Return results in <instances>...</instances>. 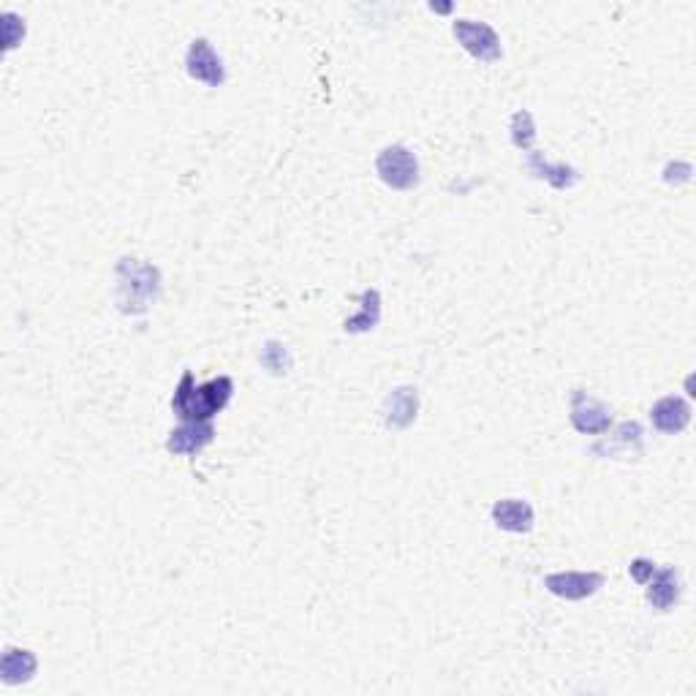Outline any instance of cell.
Wrapping results in <instances>:
<instances>
[{"label": "cell", "mask_w": 696, "mask_h": 696, "mask_svg": "<svg viewBox=\"0 0 696 696\" xmlns=\"http://www.w3.org/2000/svg\"><path fill=\"white\" fill-rule=\"evenodd\" d=\"M509 131H512V145L520 147V150H531V145L536 142V123H533V115L528 109L514 112Z\"/></svg>", "instance_id": "obj_17"}, {"label": "cell", "mask_w": 696, "mask_h": 696, "mask_svg": "<svg viewBox=\"0 0 696 696\" xmlns=\"http://www.w3.org/2000/svg\"><path fill=\"white\" fill-rule=\"evenodd\" d=\"M39 669V658L36 653H30L25 648H6L3 650V661H0V677L6 686H20V683H30L33 675Z\"/></svg>", "instance_id": "obj_13"}, {"label": "cell", "mask_w": 696, "mask_h": 696, "mask_svg": "<svg viewBox=\"0 0 696 696\" xmlns=\"http://www.w3.org/2000/svg\"><path fill=\"white\" fill-rule=\"evenodd\" d=\"M691 164H686V161H677V164H669L667 169H664V180H667L669 185H680V183H688L691 180Z\"/></svg>", "instance_id": "obj_21"}, {"label": "cell", "mask_w": 696, "mask_h": 696, "mask_svg": "<svg viewBox=\"0 0 696 696\" xmlns=\"http://www.w3.org/2000/svg\"><path fill=\"white\" fill-rule=\"evenodd\" d=\"M261 365L270 370L272 376H286L291 368L289 348L278 343V340H267L261 348Z\"/></svg>", "instance_id": "obj_18"}, {"label": "cell", "mask_w": 696, "mask_h": 696, "mask_svg": "<svg viewBox=\"0 0 696 696\" xmlns=\"http://www.w3.org/2000/svg\"><path fill=\"white\" fill-rule=\"evenodd\" d=\"M0 20H3V52H11V49L20 44L22 36H25V22L17 14H11V11H3Z\"/></svg>", "instance_id": "obj_19"}, {"label": "cell", "mask_w": 696, "mask_h": 696, "mask_svg": "<svg viewBox=\"0 0 696 696\" xmlns=\"http://www.w3.org/2000/svg\"><path fill=\"white\" fill-rule=\"evenodd\" d=\"M650 422H653V427L661 430V433H683L688 427V422H691V406H688L683 397L677 395L661 397V400H656L653 408H650Z\"/></svg>", "instance_id": "obj_10"}, {"label": "cell", "mask_w": 696, "mask_h": 696, "mask_svg": "<svg viewBox=\"0 0 696 696\" xmlns=\"http://www.w3.org/2000/svg\"><path fill=\"white\" fill-rule=\"evenodd\" d=\"M117 305L123 313H145L161 294V272L145 259L117 261Z\"/></svg>", "instance_id": "obj_2"}, {"label": "cell", "mask_w": 696, "mask_h": 696, "mask_svg": "<svg viewBox=\"0 0 696 696\" xmlns=\"http://www.w3.org/2000/svg\"><path fill=\"white\" fill-rule=\"evenodd\" d=\"M642 435H645V430L639 422H623L609 438L593 446V455L620 457V460L637 457L642 452Z\"/></svg>", "instance_id": "obj_9"}, {"label": "cell", "mask_w": 696, "mask_h": 696, "mask_svg": "<svg viewBox=\"0 0 696 696\" xmlns=\"http://www.w3.org/2000/svg\"><path fill=\"white\" fill-rule=\"evenodd\" d=\"M493 522L501 531L528 533L533 528V506L522 498H503L493 503Z\"/></svg>", "instance_id": "obj_12"}, {"label": "cell", "mask_w": 696, "mask_h": 696, "mask_svg": "<svg viewBox=\"0 0 696 696\" xmlns=\"http://www.w3.org/2000/svg\"><path fill=\"white\" fill-rule=\"evenodd\" d=\"M571 425L585 435H601L612 427V411L599 397L588 395L582 389L571 392Z\"/></svg>", "instance_id": "obj_6"}, {"label": "cell", "mask_w": 696, "mask_h": 696, "mask_svg": "<svg viewBox=\"0 0 696 696\" xmlns=\"http://www.w3.org/2000/svg\"><path fill=\"white\" fill-rule=\"evenodd\" d=\"M376 172L395 191H411L419 183V161L406 145L384 147L376 158Z\"/></svg>", "instance_id": "obj_3"}, {"label": "cell", "mask_w": 696, "mask_h": 696, "mask_svg": "<svg viewBox=\"0 0 696 696\" xmlns=\"http://www.w3.org/2000/svg\"><path fill=\"white\" fill-rule=\"evenodd\" d=\"M648 601L658 612H669L680 601V574L672 566L656 569V574L650 577Z\"/></svg>", "instance_id": "obj_15"}, {"label": "cell", "mask_w": 696, "mask_h": 696, "mask_svg": "<svg viewBox=\"0 0 696 696\" xmlns=\"http://www.w3.org/2000/svg\"><path fill=\"white\" fill-rule=\"evenodd\" d=\"M215 438V427L210 422H183L169 433L166 438V449L172 455H196L202 452L204 446L213 444Z\"/></svg>", "instance_id": "obj_11"}, {"label": "cell", "mask_w": 696, "mask_h": 696, "mask_svg": "<svg viewBox=\"0 0 696 696\" xmlns=\"http://www.w3.org/2000/svg\"><path fill=\"white\" fill-rule=\"evenodd\" d=\"M185 71L196 82H204L210 87H221L226 82V66L221 55L215 52L213 44L207 39H194L185 55Z\"/></svg>", "instance_id": "obj_7"}, {"label": "cell", "mask_w": 696, "mask_h": 696, "mask_svg": "<svg viewBox=\"0 0 696 696\" xmlns=\"http://www.w3.org/2000/svg\"><path fill=\"white\" fill-rule=\"evenodd\" d=\"M525 169H528L533 177L547 180V183H550L552 188H558V191H569V188H574L577 180H580V174H577L574 166L550 164V161L544 158V153H536V150L528 153V158H525Z\"/></svg>", "instance_id": "obj_14"}, {"label": "cell", "mask_w": 696, "mask_h": 696, "mask_svg": "<svg viewBox=\"0 0 696 696\" xmlns=\"http://www.w3.org/2000/svg\"><path fill=\"white\" fill-rule=\"evenodd\" d=\"M544 588L558 599L582 601L604 588V574H599V571H555V574L544 577Z\"/></svg>", "instance_id": "obj_5"}, {"label": "cell", "mask_w": 696, "mask_h": 696, "mask_svg": "<svg viewBox=\"0 0 696 696\" xmlns=\"http://www.w3.org/2000/svg\"><path fill=\"white\" fill-rule=\"evenodd\" d=\"M419 414V389L395 387L384 400V425L389 430H406L416 422Z\"/></svg>", "instance_id": "obj_8"}, {"label": "cell", "mask_w": 696, "mask_h": 696, "mask_svg": "<svg viewBox=\"0 0 696 696\" xmlns=\"http://www.w3.org/2000/svg\"><path fill=\"white\" fill-rule=\"evenodd\" d=\"M629 574L634 577V582H639V585H648L650 577L656 574V563L648 561V558H634L629 566Z\"/></svg>", "instance_id": "obj_20"}, {"label": "cell", "mask_w": 696, "mask_h": 696, "mask_svg": "<svg viewBox=\"0 0 696 696\" xmlns=\"http://www.w3.org/2000/svg\"><path fill=\"white\" fill-rule=\"evenodd\" d=\"M359 302H362V308H359L357 316H351V319H346V324H343V329H346L348 335L370 332V329H376L378 321H381V291L365 289L359 294Z\"/></svg>", "instance_id": "obj_16"}, {"label": "cell", "mask_w": 696, "mask_h": 696, "mask_svg": "<svg viewBox=\"0 0 696 696\" xmlns=\"http://www.w3.org/2000/svg\"><path fill=\"white\" fill-rule=\"evenodd\" d=\"M234 395V381L229 376H218L207 381L202 387H196L194 373L185 370L180 384L174 389L172 411L183 422H210L218 411L226 408V403Z\"/></svg>", "instance_id": "obj_1"}, {"label": "cell", "mask_w": 696, "mask_h": 696, "mask_svg": "<svg viewBox=\"0 0 696 696\" xmlns=\"http://www.w3.org/2000/svg\"><path fill=\"white\" fill-rule=\"evenodd\" d=\"M452 33H455V39L463 44L465 52L474 55L476 60H482V63H495V60L503 58L501 36H498L493 25H487V22L455 20L452 22Z\"/></svg>", "instance_id": "obj_4"}]
</instances>
